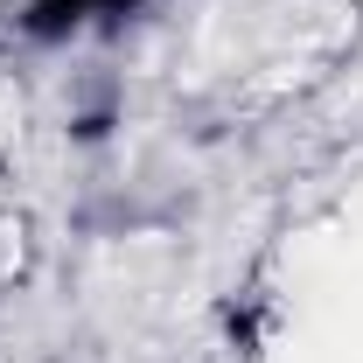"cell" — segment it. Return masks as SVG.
Here are the masks:
<instances>
[{"instance_id":"1","label":"cell","mask_w":363,"mask_h":363,"mask_svg":"<svg viewBox=\"0 0 363 363\" xmlns=\"http://www.w3.org/2000/svg\"><path fill=\"white\" fill-rule=\"evenodd\" d=\"M77 7H91V0H49L43 14H49V21H63V14H70V21H77ZM105 7H119V0H105Z\"/></svg>"}]
</instances>
